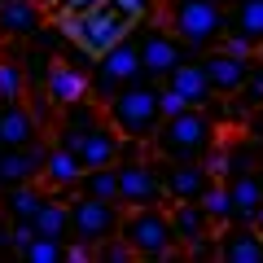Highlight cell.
<instances>
[{
    "instance_id": "6da1fadb",
    "label": "cell",
    "mask_w": 263,
    "mask_h": 263,
    "mask_svg": "<svg viewBox=\"0 0 263 263\" xmlns=\"http://www.w3.org/2000/svg\"><path fill=\"white\" fill-rule=\"evenodd\" d=\"M219 136V123L211 119V110H202V105H184L180 114H167V119L158 123V132L149 136L154 154L167 162H202L206 158V149L215 145Z\"/></svg>"
},
{
    "instance_id": "7a4b0ae2",
    "label": "cell",
    "mask_w": 263,
    "mask_h": 263,
    "mask_svg": "<svg viewBox=\"0 0 263 263\" xmlns=\"http://www.w3.org/2000/svg\"><path fill=\"white\" fill-rule=\"evenodd\" d=\"M162 84H154V79H136V84L119 88L114 97H105L101 110L105 119H110V127L119 132V136H136V141H149L154 132H158L162 123Z\"/></svg>"
},
{
    "instance_id": "3957f363",
    "label": "cell",
    "mask_w": 263,
    "mask_h": 263,
    "mask_svg": "<svg viewBox=\"0 0 263 263\" xmlns=\"http://www.w3.org/2000/svg\"><path fill=\"white\" fill-rule=\"evenodd\" d=\"M162 27L193 53H206L219 44L228 31V9H219L215 0H167L162 9Z\"/></svg>"
},
{
    "instance_id": "277c9868",
    "label": "cell",
    "mask_w": 263,
    "mask_h": 263,
    "mask_svg": "<svg viewBox=\"0 0 263 263\" xmlns=\"http://www.w3.org/2000/svg\"><path fill=\"white\" fill-rule=\"evenodd\" d=\"M57 27L66 31L70 44H79V53H105L110 44H119L123 35H132L136 22L127 13H119L105 0V5H92V9H75V13H57Z\"/></svg>"
},
{
    "instance_id": "5b68a950",
    "label": "cell",
    "mask_w": 263,
    "mask_h": 263,
    "mask_svg": "<svg viewBox=\"0 0 263 263\" xmlns=\"http://www.w3.org/2000/svg\"><path fill=\"white\" fill-rule=\"evenodd\" d=\"M119 237L136 259H171L180 250L167 206H127L119 219Z\"/></svg>"
},
{
    "instance_id": "8992f818",
    "label": "cell",
    "mask_w": 263,
    "mask_h": 263,
    "mask_svg": "<svg viewBox=\"0 0 263 263\" xmlns=\"http://www.w3.org/2000/svg\"><path fill=\"white\" fill-rule=\"evenodd\" d=\"M141 75V53H136V35H123L119 44H110L105 53H97L92 62V75H88V88H92V97H114L119 88L136 84Z\"/></svg>"
},
{
    "instance_id": "52a82bcc",
    "label": "cell",
    "mask_w": 263,
    "mask_h": 263,
    "mask_svg": "<svg viewBox=\"0 0 263 263\" xmlns=\"http://www.w3.org/2000/svg\"><path fill=\"white\" fill-rule=\"evenodd\" d=\"M114 176H119V206H167V193H162V171L158 158H127L114 162Z\"/></svg>"
},
{
    "instance_id": "ba28073f",
    "label": "cell",
    "mask_w": 263,
    "mask_h": 263,
    "mask_svg": "<svg viewBox=\"0 0 263 263\" xmlns=\"http://www.w3.org/2000/svg\"><path fill=\"white\" fill-rule=\"evenodd\" d=\"M66 211H70V241H84V246H101L105 237L119 233V219H123L119 202H101V197H84V193L75 202H66Z\"/></svg>"
},
{
    "instance_id": "9c48e42d",
    "label": "cell",
    "mask_w": 263,
    "mask_h": 263,
    "mask_svg": "<svg viewBox=\"0 0 263 263\" xmlns=\"http://www.w3.org/2000/svg\"><path fill=\"white\" fill-rule=\"evenodd\" d=\"M136 53H141V75L154 79V84H162V79H167L171 70H176V66L189 57V48L158 22V27L136 31Z\"/></svg>"
},
{
    "instance_id": "30bf717a",
    "label": "cell",
    "mask_w": 263,
    "mask_h": 263,
    "mask_svg": "<svg viewBox=\"0 0 263 263\" xmlns=\"http://www.w3.org/2000/svg\"><path fill=\"white\" fill-rule=\"evenodd\" d=\"M250 66H254V57H237V53H228L219 44L202 53V75H206V84H211L215 97H237L241 84H246V75H250Z\"/></svg>"
},
{
    "instance_id": "8fae6325",
    "label": "cell",
    "mask_w": 263,
    "mask_h": 263,
    "mask_svg": "<svg viewBox=\"0 0 263 263\" xmlns=\"http://www.w3.org/2000/svg\"><path fill=\"white\" fill-rule=\"evenodd\" d=\"M66 149L79 158V167H110L114 154H119V132L110 127V119H97L92 127H84L79 136H70Z\"/></svg>"
},
{
    "instance_id": "7c38bea8",
    "label": "cell",
    "mask_w": 263,
    "mask_h": 263,
    "mask_svg": "<svg viewBox=\"0 0 263 263\" xmlns=\"http://www.w3.org/2000/svg\"><path fill=\"white\" fill-rule=\"evenodd\" d=\"M48 27V9L35 0H0V40L18 44V40H35Z\"/></svg>"
},
{
    "instance_id": "4fadbf2b",
    "label": "cell",
    "mask_w": 263,
    "mask_h": 263,
    "mask_svg": "<svg viewBox=\"0 0 263 263\" xmlns=\"http://www.w3.org/2000/svg\"><path fill=\"white\" fill-rule=\"evenodd\" d=\"M158 171H162V193L167 202H197L202 189L211 184V171L202 162H167L158 158Z\"/></svg>"
},
{
    "instance_id": "5bb4252c",
    "label": "cell",
    "mask_w": 263,
    "mask_h": 263,
    "mask_svg": "<svg viewBox=\"0 0 263 263\" xmlns=\"http://www.w3.org/2000/svg\"><path fill=\"white\" fill-rule=\"evenodd\" d=\"M40 145V119L27 101H0V149Z\"/></svg>"
},
{
    "instance_id": "9a60e30c",
    "label": "cell",
    "mask_w": 263,
    "mask_h": 263,
    "mask_svg": "<svg viewBox=\"0 0 263 263\" xmlns=\"http://www.w3.org/2000/svg\"><path fill=\"white\" fill-rule=\"evenodd\" d=\"M215 259L224 263H263V233L254 224H224V233L215 237Z\"/></svg>"
},
{
    "instance_id": "2e32d148",
    "label": "cell",
    "mask_w": 263,
    "mask_h": 263,
    "mask_svg": "<svg viewBox=\"0 0 263 263\" xmlns=\"http://www.w3.org/2000/svg\"><path fill=\"white\" fill-rule=\"evenodd\" d=\"M44 97L62 110V105L79 101V97H92V88H88V70L75 62H48L44 70Z\"/></svg>"
},
{
    "instance_id": "e0dca14e",
    "label": "cell",
    "mask_w": 263,
    "mask_h": 263,
    "mask_svg": "<svg viewBox=\"0 0 263 263\" xmlns=\"http://www.w3.org/2000/svg\"><path fill=\"white\" fill-rule=\"evenodd\" d=\"M162 88H171V92H176L184 105H202V110L215 101V92H211L206 75H202V62H193V57H184V62H180L167 79H162Z\"/></svg>"
},
{
    "instance_id": "ac0fdd59",
    "label": "cell",
    "mask_w": 263,
    "mask_h": 263,
    "mask_svg": "<svg viewBox=\"0 0 263 263\" xmlns=\"http://www.w3.org/2000/svg\"><path fill=\"white\" fill-rule=\"evenodd\" d=\"M167 215H171V228H176V241L184 250L197 246V241H206V237H215V224L206 219L202 202H167Z\"/></svg>"
},
{
    "instance_id": "d6986e66",
    "label": "cell",
    "mask_w": 263,
    "mask_h": 263,
    "mask_svg": "<svg viewBox=\"0 0 263 263\" xmlns=\"http://www.w3.org/2000/svg\"><path fill=\"white\" fill-rule=\"evenodd\" d=\"M40 162H44V145H27V149H0V189L40 180Z\"/></svg>"
},
{
    "instance_id": "ffe728a7",
    "label": "cell",
    "mask_w": 263,
    "mask_h": 263,
    "mask_svg": "<svg viewBox=\"0 0 263 263\" xmlns=\"http://www.w3.org/2000/svg\"><path fill=\"white\" fill-rule=\"evenodd\" d=\"M79 158L66 145H44V162H40V176H44V184L53 189V193H70L79 180Z\"/></svg>"
},
{
    "instance_id": "44dd1931",
    "label": "cell",
    "mask_w": 263,
    "mask_h": 263,
    "mask_svg": "<svg viewBox=\"0 0 263 263\" xmlns=\"http://www.w3.org/2000/svg\"><path fill=\"white\" fill-rule=\"evenodd\" d=\"M224 184H228V197H233V219L237 224H250L254 211H259V202H263L259 171H237V176H228Z\"/></svg>"
},
{
    "instance_id": "7402d4cb",
    "label": "cell",
    "mask_w": 263,
    "mask_h": 263,
    "mask_svg": "<svg viewBox=\"0 0 263 263\" xmlns=\"http://www.w3.org/2000/svg\"><path fill=\"white\" fill-rule=\"evenodd\" d=\"M44 189L31 180V184H9V189H0V215L9 219V224H18V219H35L40 202H44Z\"/></svg>"
},
{
    "instance_id": "603a6c76",
    "label": "cell",
    "mask_w": 263,
    "mask_h": 263,
    "mask_svg": "<svg viewBox=\"0 0 263 263\" xmlns=\"http://www.w3.org/2000/svg\"><path fill=\"white\" fill-rule=\"evenodd\" d=\"M31 224H35V233H40V237H53V241H70V211H66L62 197H44Z\"/></svg>"
},
{
    "instance_id": "cb8c5ba5",
    "label": "cell",
    "mask_w": 263,
    "mask_h": 263,
    "mask_svg": "<svg viewBox=\"0 0 263 263\" xmlns=\"http://www.w3.org/2000/svg\"><path fill=\"white\" fill-rule=\"evenodd\" d=\"M75 193L101 197V202H119V176H114V162H110V167H84L79 180H75Z\"/></svg>"
},
{
    "instance_id": "d4e9b609",
    "label": "cell",
    "mask_w": 263,
    "mask_h": 263,
    "mask_svg": "<svg viewBox=\"0 0 263 263\" xmlns=\"http://www.w3.org/2000/svg\"><path fill=\"white\" fill-rule=\"evenodd\" d=\"M228 27L259 48L263 44V0H237L233 9H228Z\"/></svg>"
},
{
    "instance_id": "484cf974",
    "label": "cell",
    "mask_w": 263,
    "mask_h": 263,
    "mask_svg": "<svg viewBox=\"0 0 263 263\" xmlns=\"http://www.w3.org/2000/svg\"><path fill=\"white\" fill-rule=\"evenodd\" d=\"M202 211H206V219L215 228H224V224H233V197H228V184L224 180H211L206 189H202Z\"/></svg>"
},
{
    "instance_id": "4316f807",
    "label": "cell",
    "mask_w": 263,
    "mask_h": 263,
    "mask_svg": "<svg viewBox=\"0 0 263 263\" xmlns=\"http://www.w3.org/2000/svg\"><path fill=\"white\" fill-rule=\"evenodd\" d=\"M27 97V66L18 57H0V101H22Z\"/></svg>"
},
{
    "instance_id": "83f0119b",
    "label": "cell",
    "mask_w": 263,
    "mask_h": 263,
    "mask_svg": "<svg viewBox=\"0 0 263 263\" xmlns=\"http://www.w3.org/2000/svg\"><path fill=\"white\" fill-rule=\"evenodd\" d=\"M22 259L27 263H62L66 259V241H53V237H31L27 246H22Z\"/></svg>"
},
{
    "instance_id": "f1b7e54d",
    "label": "cell",
    "mask_w": 263,
    "mask_h": 263,
    "mask_svg": "<svg viewBox=\"0 0 263 263\" xmlns=\"http://www.w3.org/2000/svg\"><path fill=\"white\" fill-rule=\"evenodd\" d=\"M237 101H241L246 110L263 101V62H254V66H250V75H246V84H241V92H237Z\"/></svg>"
},
{
    "instance_id": "f546056e",
    "label": "cell",
    "mask_w": 263,
    "mask_h": 263,
    "mask_svg": "<svg viewBox=\"0 0 263 263\" xmlns=\"http://www.w3.org/2000/svg\"><path fill=\"white\" fill-rule=\"evenodd\" d=\"M119 13H127L132 22H145V18H154L158 13V0H110Z\"/></svg>"
},
{
    "instance_id": "4dcf8cb0",
    "label": "cell",
    "mask_w": 263,
    "mask_h": 263,
    "mask_svg": "<svg viewBox=\"0 0 263 263\" xmlns=\"http://www.w3.org/2000/svg\"><path fill=\"white\" fill-rule=\"evenodd\" d=\"M241 132L250 136V141H259V145H263V101L246 110V123H241Z\"/></svg>"
},
{
    "instance_id": "1f68e13d",
    "label": "cell",
    "mask_w": 263,
    "mask_h": 263,
    "mask_svg": "<svg viewBox=\"0 0 263 263\" xmlns=\"http://www.w3.org/2000/svg\"><path fill=\"white\" fill-rule=\"evenodd\" d=\"M92 5H105V0H53L57 13H75V9H92Z\"/></svg>"
},
{
    "instance_id": "d6a6232c",
    "label": "cell",
    "mask_w": 263,
    "mask_h": 263,
    "mask_svg": "<svg viewBox=\"0 0 263 263\" xmlns=\"http://www.w3.org/2000/svg\"><path fill=\"white\" fill-rule=\"evenodd\" d=\"M66 259L88 263V259H92V246H84V241H66Z\"/></svg>"
},
{
    "instance_id": "836d02e7",
    "label": "cell",
    "mask_w": 263,
    "mask_h": 263,
    "mask_svg": "<svg viewBox=\"0 0 263 263\" xmlns=\"http://www.w3.org/2000/svg\"><path fill=\"white\" fill-rule=\"evenodd\" d=\"M158 101H162V119H167V114H180V110H184V101H180V97L171 92V88H162V97H158Z\"/></svg>"
},
{
    "instance_id": "e575fe53",
    "label": "cell",
    "mask_w": 263,
    "mask_h": 263,
    "mask_svg": "<svg viewBox=\"0 0 263 263\" xmlns=\"http://www.w3.org/2000/svg\"><path fill=\"white\" fill-rule=\"evenodd\" d=\"M0 254H13V241H9V219L0 215Z\"/></svg>"
},
{
    "instance_id": "d590c367",
    "label": "cell",
    "mask_w": 263,
    "mask_h": 263,
    "mask_svg": "<svg viewBox=\"0 0 263 263\" xmlns=\"http://www.w3.org/2000/svg\"><path fill=\"white\" fill-rule=\"evenodd\" d=\"M250 224H254V228L263 233V202H259V211H254V219H250Z\"/></svg>"
},
{
    "instance_id": "8d00e7d4",
    "label": "cell",
    "mask_w": 263,
    "mask_h": 263,
    "mask_svg": "<svg viewBox=\"0 0 263 263\" xmlns=\"http://www.w3.org/2000/svg\"><path fill=\"white\" fill-rule=\"evenodd\" d=\"M215 5H219V9H233V5H237V0H215Z\"/></svg>"
},
{
    "instance_id": "74e56055",
    "label": "cell",
    "mask_w": 263,
    "mask_h": 263,
    "mask_svg": "<svg viewBox=\"0 0 263 263\" xmlns=\"http://www.w3.org/2000/svg\"><path fill=\"white\" fill-rule=\"evenodd\" d=\"M254 171H259V180H263V162H259V167H254Z\"/></svg>"
}]
</instances>
